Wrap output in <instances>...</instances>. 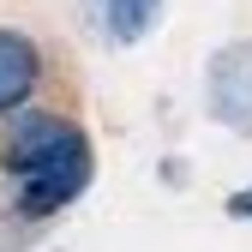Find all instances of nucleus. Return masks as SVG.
<instances>
[{
    "instance_id": "f03ea898",
    "label": "nucleus",
    "mask_w": 252,
    "mask_h": 252,
    "mask_svg": "<svg viewBox=\"0 0 252 252\" xmlns=\"http://www.w3.org/2000/svg\"><path fill=\"white\" fill-rule=\"evenodd\" d=\"M204 108L216 126L252 138V42H222L204 60Z\"/></svg>"
},
{
    "instance_id": "f257e3e1",
    "label": "nucleus",
    "mask_w": 252,
    "mask_h": 252,
    "mask_svg": "<svg viewBox=\"0 0 252 252\" xmlns=\"http://www.w3.org/2000/svg\"><path fill=\"white\" fill-rule=\"evenodd\" d=\"M0 180L12 192V216L24 228L54 222L72 210L96 180V144L72 114L54 108H18L0 126Z\"/></svg>"
},
{
    "instance_id": "39448f33",
    "label": "nucleus",
    "mask_w": 252,
    "mask_h": 252,
    "mask_svg": "<svg viewBox=\"0 0 252 252\" xmlns=\"http://www.w3.org/2000/svg\"><path fill=\"white\" fill-rule=\"evenodd\" d=\"M228 216H234V222H246V216H252V192H228V204H222Z\"/></svg>"
},
{
    "instance_id": "7ed1b4c3",
    "label": "nucleus",
    "mask_w": 252,
    "mask_h": 252,
    "mask_svg": "<svg viewBox=\"0 0 252 252\" xmlns=\"http://www.w3.org/2000/svg\"><path fill=\"white\" fill-rule=\"evenodd\" d=\"M42 84V48L24 36V30H6L0 24V120L18 114Z\"/></svg>"
},
{
    "instance_id": "20e7f679",
    "label": "nucleus",
    "mask_w": 252,
    "mask_h": 252,
    "mask_svg": "<svg viewBox=\"0 0 252 252\" xmlns=\"http://www.w3.org/2000/svg\"><path fill=\"white\" fill-rule=\"evenodd\" d=\"M96 18H102V30H108L114 48H132V42H144L156 30L162 0H96Z\"/></svg>"
}]
</instances>
